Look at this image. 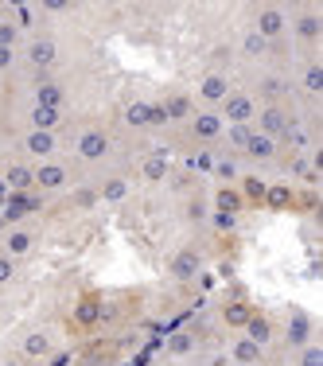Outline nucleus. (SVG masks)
<instances>
[{
	"instance_id": "nucleus-18",
	"label": "nucleus",
	"mask_w": 323,
	"mask_h": 366,
	"mask_svg": "<svg viewBox=\"0 0 323 366\" xmlns=\"http://www.w3.org/2000/svg\"><path fill=\"white\" fill-rule=\"evenodd\" d=\"M234 358H238V363H246V366H257V363H261V347H257L253 339H238Z\"/></svg>"
},
{
	"instance_id": "nucleus-8",
	"label": "nucleus",
	"mask_w": 323,
	"mask_h": 366,
	"mask_svg": "<svg viewBox=\"0 0 323 366\" xmlns=\"http://www.w3.org/2000/svg\"><path fill=\"white\" fill-rule=\"evenodd\" d=\"M285 125H288V117H285V110H280V106H269V110H261V129H265L261 136H269V141H273V136L285 133Z\"/></svg>"
},
{
	"instance_id": "nucleus-7",
	"label": "nucleus",
	"mask_w": 323,
	"mask_h": 366,
	"mask_svg": "<svg viewBox=\"0 0 323 366\" xmlns=\"http://www.w3.org/2000/svg\"><path fill=\"white\" fill-rule=\"evenodd\" d=\"M62 101H67L62 86H55V82H39L36 86V106H43V110H62Z\"/></svg>"
},
{
	"instance_id": "nucleus-31",
	"label": "nucleus",
	"mask_w": 323,
	"mask_h": 366,
	"mask_svg": "<svg viewBox=\"0 0 323 366\" xmlns=\"http://www.w3.org/2000/svg\"><path fill=\"white\" fill-rule=\"evenodd\" d=\"M265 47H269V43H265L257 32H250V36H246V43H241V51H246V55H265Z\"/></svg>"
},
{
	"instance_id": "nucleus-34",
	"label": "nucleus",
	"mask_w": 323,
	"mask_h": 366,
	"mask_svg": "<svg viewBox=\"0 0 323 366\" xmlns=\"http://www.w3.org/2000/svg\"><path fill=\"white\" fill-rule=\"evenodd\" d=\"M16 43V24H0V51H12Z\"/></svg>"
},
{
	"instance_id": "nucleus-11",
	"label": "nucleus",
	"mask_w": 323,
	"mask_h": 366,
	"mask_svg": "<svg viewBox=\"0 0 323 366\" xmlns=\"http://www.w3.org/2000/svg\"><path fill=\"white\" fill-rule=\"evenodd\" d=\"M191 129H195V136H203V141H211V136H218V133H222V117H218V113H199Z\"/></svg>"
},
{
	"instance_id": "nucleus-36",
	"label": "nucleus",
	"mask_w": 323,
	"mask_h": 366,
	"mask_svg": "<svg viewBox=\"0 0 323 366\" xmlns=\"http://www.w3.org/2000/svg\"><path fill=\"white\" fill-rule=\"evenodd\" d=\"M12 273H16V261H12V257H4V254H0V284H8V281H12Z\"/></svg>"
},
{
	"instance_id": "nucleus-14",
	"label": "nucleus",
	"mask_w": 323,
	"mask_h": 366,
	"mask_svg": "<svg viewBox=\"0 0 323 366\" xmlns=\"http://www.w3.org/2000/svg\"><path fill=\"white\" fill-rule=\"evenodd\" d=\"M311 335V319L304 312H292V324H288V343H308Z\"/></svg>"
},
{
	"instance_id": "nucleus-4",
	"label": "nucleus",
	"mask_w": 323,
	"mask_h": 366,
	"mask_svg": "<svg viewBox=\"0 0 323 366\" xmlns=\"http://www.w3.org/2000/svg\"><path fill=\"white\" fill-rule=\"evenodd\" d=\"M199 265H203V261H199L195 249H180V254L171 257V273H176L180 281H191L195 273H199Z\"/></svg>"
},
{
	"instance_id": "nucleus-25",
	"label": "nucleus",
	"mask_w": 323,
	"mask_h": 366,
	"mask_svg": "<svg viewBox=\"0 0 323 366\" xmlns=\"http://www.w3.org/2000/svg\"><path fill=\"white\" fill-rule=\"evenodd\" d=\"M141 175L144 180H164L168 175V164H164V156H148L141 164Z\"/></svg>"
},
{
	"instance_id": "nucleus-33",
	"label": "nucleus",
	"mask_w": 323,
	"mask_h": 366,
	"mask_svg": "<svg viewBox=\"0 0 323 366\" xmlns=\"http://www.w3.org/2000/svg\"><path fill=\"white\" fill-rule=\"evenodd\" d=\"M269 98H280V94H288V82L285 78H265V86H261Z\"/></svg>"
},
{
	"instance_id": "nucleus-42",
	"label": "nucleus",
	"mask_w": 323,
	"mask_h": 366,
	"mask_svg": "<svg viewBox=\"0 0 323 366\" xmlns=\"http://www.w3.org/2000/svg\"><path fill=\"white\" fill-rule=\"evenodd\" d=\"M218 175H222V180H230V175H234V160H222V164H218Z\"/></svg>"
},
{
	"instance_id": "nucleus-16",
	"label": "nucleus",
	"mask_w": 323,
	"mask_h": 366,
	"mask_svg": "<svg viewBox=\"0 0 323 366\" xmlns=\"http://www.w3.org/2000/svg\"><path fill=\"white\" fill-rule=\"evenodd\" d=\"M148 121H152V106L148 101H132L129 110H125V125H132V129H141Z\"/></svg>"
},
{
	"instance_id": "nucleus-3",
	"label": "nucleus",
	"mask_w": 323,
	"mask_h": 366,
	"mask_svg": "<svg viewBox=\"0 0 323 366\" xmlns=\"http://www.w3.org/2000/svg\"><path fill=\"white\" fill-rule=\"evenodd\" d=\"M32 210H39V199L27 195V191H16L12 203H8V210L0 215V226H4V222H12V219H24V215H32Z\"/></svg>"
},
{
	"instance_id": "nucleus-17",
	"label": "nucleus",
	"mask_w": 323,
	"mask_h": 366,
	"mask_svg": "<svg viewBox=\"0 0 323 366\" xmlns=\"http://www.w3.org/2000/svg\"><path fill=\"white\" fill-rule=\"evenodd\" d=\"M250 304H241V300H234V304H226V312H222V319H226L230 328H246L250 324Z\"/></svg>"
},
{
	"instance_id": "nucleus-37",
	"label": "nucleus",
	"mask_w": 323,
	"mask_h": 366,
	"mask_svg": "<svg viewBox=\"0 0 323 366\" xmlns=\"http://www.w3.org/2000/svg\"><path fill=\"white\" fill-rule=\"evenodd\" d=\"M246 195H250V199H265V183L257 180V175H250V180H246Z\"/></svg>"
},
{
	"instance_id": "nucleus-1",
	"label": "nucleus",
	"mask_w": 323,
	"mask_h": 366,
	"mask_svg": "<svg viewBox=\"0 0 323 366\" xmlns=\"http://www.w3.org/2000/svg\"><path fill=\"white\" fill-rule=\"evenodd\" d=\"M222 113H226L234 125H246L253 117V98H246V94H230V98L222 101Z\"/></svg>"
},
{
	"instance_id": "nucleus-45",
	"label": "nucleus",
	"mask_w": 323,
	"mask_h": 366,
	"mask_svg": "<svg viewBox=\"0 0 323 366\" xmlns=\"http://www.w3.org/2000/svg\"><path fill=\"white\" fill-rule=\"evenodd\" d=\"M4 195H8V187H4V180H0V203H4Z\"/></svg>"
},
{
	"instance_id": "nucleus-9",
	"label": "nucleus",
	"mask_w": 323,
	"mask_h": 366,
	"mask_svg": "<svg viewBox=\"0 0 323 366\" xmlns=\"http://www.w3.org/2000/svg\"><path fill=\"white\" fill-rule=\"evenodd\" d=\"M27 59L36 62V66H51V62L59 59V51H55V43H51V39H36V43L27 47Z\"/></svg>"
},
{
	"instance_id": "nucleus-26",
	"label": "nucleus",
	"mask_w": 323,
	"mask_h": 366,
	"mask_svg": "<svg viewBox=\"0 0 323 366\" xmlns=\"http://www.w3.org/2000/svg\"><path fill=\"white\" fill-rule=\"evenodd\" d=\"M246 331H250L246 339H253V343H257V347H261V343L269 339V324H265L261 316H250V324H246Z\"/></svg>"
},
{
	"instance_id": "nucleus-20",
	"label": "nucleus",
	"mask_w": 323,
	"mask_h": 366,
	"mask_svg": "<svg viewBox=\"0 0 323 366\" xmlns=\"http://www.w3.org/2000/svg\"><path fill=\"white\" fill-rule=\"evenodd\" d=\"M253 160H269L276 152V141H269V136H261V133H253V141H250V148H246Z\"/></svg>"
},
{
	"instance_id": "nucleus-32",
	"label": "nucleus",
	"mask_w": 323,
	"mask_h": 366,
	"mask_svg": "<svg viewBox=\"0 0 323 366\" xmlns=\"http://www.w3.org/2000/svg\"><path fill=\"white\" fill-rule=\"evenodd\" d=\"M195 347V339L187 335V331H180V335H171V354H187Z\"/></svg>"
},
{
	"instance_id": "nucleus-19",
	"label": "nucleus",
	"mask_w": 323,
	"mask_h": 366,
	"mask_svg": "<svg viewBox=\"0 0 323 366\" xmlns=\"http://www.w3.org/2000/svg\"><path fill=\"white\" fill-rule=\"evenodd\" d=\"M215 207H218V215H238V210H241V195H238V191H230V187H222L218 199H215Z\"/></svg>"
},
{
	"instance_id": "nucleus-38",
	"label": "nucleus",
	"mask_w": 323,
	"mask_h": 366,
	"mask_svg": "<svg viewBox=\"0 0 323 366\" xmlns=\"http://www.w3.org/2000/svg\"><path fill=\"white\" fill-rule=\"evenodd\" d=\"M74 203H78V207H94V203H97V195L90 191V187H82V191L74 195Z\"/></svg>"
},
{
	"instance_id": "nucleus-30",
	"label": "nucleus",
	"mask_w": 323,
	"mask_h": 366,
	"mask_svg": "<svg viewBox=\"0 0 323 366\" xmlns=\"http://www.w3.org/2000/svg\"><path fill=\"white\" fill-rule=\"evenodd\" d=\"M304 86H308L311 94H320V90H323V66H320V62L304 71Z\"/></svg>"
},
{
	"instance_id": "nucleus-12",
	"label": "nucleus",
	"mask_w": 323,
	"mask_h": 366,
	"mask_svg": "<svg viewBox=\"0 0 323 366\" xmlns=\"http://www.w3.org/2000/svg\"><path fill=\"white\" fill-rule=\"evenodd\" d=\"M24 145H27V152H32V156H51V152H55V136H51V133H39V129H32Z\"/></svg>"
},
{
	"instance_id": "nucleus-13",
	"label": "nucleus",
	"mask_w": 323,
	"mask_h": 366,
	"mask_svg": "<svg viewBox=\"0 0 323 366\" xmlns=\"http://www.w3.org/2000/svg\"><path fill=\"white\" fill-rule=\"evenodd\" d=\"M59 121H62V110H43V106H36V110H32V125H36L39 133H51Z\"/></svg>"
},
{
	"instance_id": "nucleus-22",
	"label": "nucleus",
	"mask_w": 323,
	"mask_h": 366,
	"mask_svg": "<svg viewBox=\"0 0 323 366\" xmlns=\"http://www.w3.org/2000/svg\"><path fill=\"white\" fill-rule=\"evenodd\" d=\"M47 351H51V339L43 335V331H36V335H27L24 339V354H32V358H43Z\"/></svg>"
},
{
	"instance_id": "nucleus-27",
	"label": "nucleus",
	"mask_w": 323,
	"mask_h": 366,
	"mask_svg": "<svg viewBox=\"0 0 323 366\" xmlns=\"http://www.w3.org/2000/svg\"><path fill=\"white\" fill-rule=\"evenodd\" d=\"M125 195H129V183H125V180H109L106 191H101V199H106V203H121Z\"/></svg>"
},
{
	"instance_id": "nucleus-6",
	"label": "nucleus",
	"mask_w": 323,
	"mask_h": 366,
	"mask_svg": "<svg viewBox=\"0 0 323 366\" xmlns=\"http://www.w3.org/2000/svg\"><path fill=\"white\" fill-rule=\"evenodd\" d=\"M199 94H203L206 101H226V98H230V82H226V74H206L203 86H199Z\"/></svg>"
},
{
	"instance_id": "nucleus-44",
	"label": "nucleus",
	"mask_w": 323,
	"mask_h": 366,
	"mask_svg": "<svg viewBox=\"0 0 323 366\" xmlns=\"http://www.w3.org/2000/svg\"><path fill=\"white\" fill-rule=\"evenodd\" d=\"M12 66V51H0V71H8Z\"/></svg>"
},
{
	"instance_id": "nucleus-10",
	"label": "nucleus",
	"mask_w": 323,
	"mask_h": 366,
	"mask_svg": "<svg viewBox=\"0 0 323 366\" xmlns=\"http://www.w3.org/2000/svg\"><path fill=\"white\" fill-rule=\"evenodd\" d=\"M36 183L39 187H47V191H55V187L67 183V168H59V164H43V168L36 171Z\"/></svg>"
},
{
	"instance_id": "nucleus-28",
	"label": "nucleus",
	"mask_w": 323,
	"mask_h": 366,
	"mask_svg": "<svg viewBox=\"0 0 323 366\" xmlns=\"http://www.w3.org/2000/svg\"><path fill=\"white\" fill-rule=\"evenodd\" d=\"M323 24H320V16H300V36L304 39H320Z\"/></svg>"
},
{
	"instance_id": "nucleus-5",
	"label": "nucleus",
	"mask_w": 323,
	"mask_h": 366,
	"mask_svg": "<svg viewBox=\"0 0 323 366\" xmlns=\"http://www.w3.org/2000/svg\"><path fill=\"white\" fill-rule=\"evenodd\" d=\"M280 32H285V16L276 12V8H265V12L257 16V36L269 43V39H276Z\"/></svg>"
},
{
	"instance_id": "nucleus-15",
	"label": "nucleus",
	"mask_w": 323,
	"mask_h": 366,
	"mask_svg": "<svg viewBox=\"0 0 323 366\" xmlns=\"http://www.w3.org/2000/svg\"><path fill=\"white\" fill-rule=\"evenodd\" d=\"M32 245H36V234H32V230H12V234H8V257L27 254Z\"/></svg>"
},
{
	"instance_id": "nucleus-43",
	"label": "nucleus",
	"mask_w": 323,
	"mask_h": 366,
	"mask_svg": "<svg viewBox=\"0 0 323 366\" xmlns=\"http://www.w3.org/2000/svg\"><path fill=\"white\" fill-rule=\"evenodd\" d=\"M74 363V354L67 351V354H55V358H51V366H71Z\"/></svg>"
},
{
	"instance_id": "nucleus-35",
	"label": "nucleus",
	"mask_w": 323,
	"mask_h": 366,
	"mask_svg": "<svg viewBox=\"0 0 323 366\" xmlns=\"http://www.w3.org/2000/svg\"><path fill=\"white\" fill-rule=\"evenodd\" d=\"M300 366H323V351H320V343L304 351V358H300Z\"/></svg>"
},
{
	"instance_id": "nucleus-39",
	"label": "nucleus",
	"mask_w": 323,
	"mask_h": 366,
	"mask_svg": "<svg viewBox=\"0 0 323 366\" xmlns=\"http://www.w3.org/2000/svg\"><path fill=\"white\" fill-rule=\"evenodd\" d=\"M97 316V308H94V300H86L82 308H78V319H82V324H90V319Z\"/></svg>"
},
{
	"instance_id": "nucleus-41",
	"label": "nucleus",
	"mask_w": 323,
	"mask_h": 366,
	"mask_svg": "<svg viewBox=\"0 0 323 366\" xmlns=\"http://www.w3.org/2000/svg\"><path fill=\"white\" fill-rule=\"evenodd\" d=\"M148 125H168V117H164V106H152V121Z\"/></svg>"
},
{
	"instance_id": "nucleus-23",
	"label": "nucleus",
	"mask_w": 323,
	"mask_h": 366,
	"mask_svg": "<svg viewBox=\"0 0 323 366\" xmlns=\"http://www.w3.org/2000/svg\"><path fill=\"white\" fill-rule=\"evenodd\" d=\"M8 183H12L16 191H27V187L36 183V171H32V168H24V164H16V168L8 171Z\"/></svg>"
},
{
	"instance_id": "nucleus-46",
	"label": "nucleus",
	"mask_w": 323,
	"mask_h": 366,
	"mask_svg": "<svg viewBox=\"0 0 323 366\" xmlns=\"http://www.w3.org/2000/svg\"><path fill=\"white\" fill-rule=\"evenodd\" d=\"M4 366H20V363H4Z\"/></svg>"
},
{
	"instance_id": "nucleus-24",
	"label": "nucleus",
	"mask_w": 323,
	"mask_h": 366,
	"mask_svg": "<svg viewBox=\"0 0 323 366\" xmlns=\"http://www.w3.org/2000/svg\"><path fill=\"white\" fill-rule=\"evenodd\" d=\"M265 203H269V207H288V203H292V191H288L285 183H273V187H265Z\"/></svg>"
},
{
	"instance_id": "nucleus-2",
	"label": "nucleus",
	"mask_w": 323,
	"mask_h": 366,
	"mask_svg": "<svg viewBox=\"0 0 323 366\" xmlns=\"http://www.w3.org/2000/svg\"><path fill=\"white\" fill-rule=\"evenodd\" d=\"M78 152H82V160H101L109 152V136L90 129V133H82V141H78Z\"/></svg>"
},
{
	"instance_id": "nucleus-29",
	"label": "nucleus",
	"mask_w": 323,
	"mask_h": 366,
	"mask_svg": "<svg viewBox=\"0 0 323 366\" xmlns=\"http://www.w3.org/2000/svg\"><path fill=\"white\" fill-rule=\"evenodd\" d=\"M230 141H234V148H241V152H246V148H250V141H253V129H250V125H234V129H230Z\"/></svg>"
},
{
	"instance_id": "nucleus-21",
	"label": "nucleus",
	"mask_w": 323,
	"mask_h": 366,
	"mask_svg": "<svg viewBox=\"0 0 323 366\" xmlns=\"http://www.w3.org/2000/svg\"><path fill=\"white\" fill-rule=\"evenodd\" d=\"M164 117L168 121H180V117H191V98H183V94H176V98L164 106Z\"/></svg>"
},
{
	"instance_id": "nucleus-40",
	"label": "nucleus",
	"mask_w": 323,
	"mask_h": 366,
	"mask_svg": "<svg viewBox=\"0 0 323 366\" xmlns=\"http://www.w3.org/2000/svg\"><path fill=\"white\" fill-rule=\"evenodd\" d=\"M215 226L218 230H234V215H218L215 210Z\"/></svg>"
}]
</instances>
